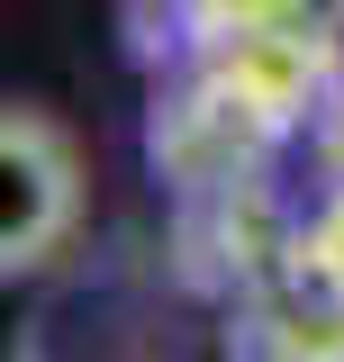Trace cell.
Segmentation results:
<instances>
[{
	"instance_id": "obj_1",
	"label": "cell",
	"mask_w": 344,
	"mask_h": 362,
	"mask_svg": "<svg viewBox=\"0 0 344 362\" xmlns=\"http://www.w3.org/2000/svg\"><path fill=\"white\" fill-rule=\"evenodd\" d=\"M82 226V154H73V127L37 109V100H9L0 109V263L9 281L18 272H45Z\"/></svg>"
},
{
	"instance_id": "obj_2",
	"label": "cell",
	"mask_w": 344,
	"mask_h": 362,
	"mask_svg": "<svg viewBox=\"0 0 344 362\" xmlns=\"http://www.w3.org/2000/svg\"><path fill=\"white\" fill-rule=\"evenodd\" d=\"M290 272H308V281H326V290H344V173L326 181V199H317V218L290 235Z\"/></svg>"
}]
</instances>
